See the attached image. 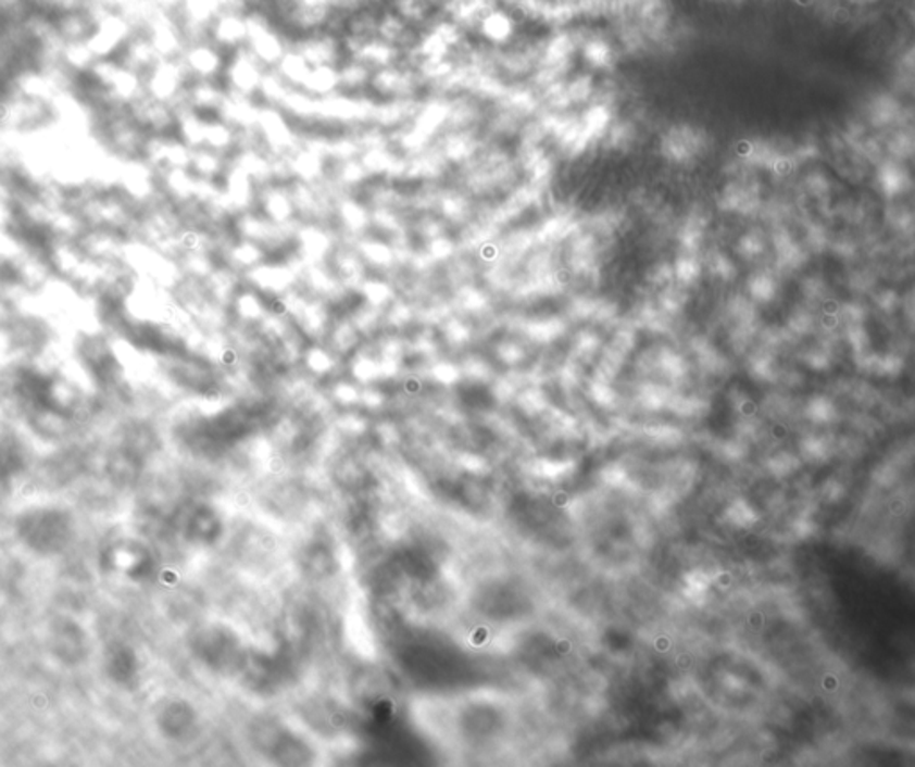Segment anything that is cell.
<instances>
[{"instance_id":"1","label":"cell","mask_w":915,"mask_h":767,"mask_svg":"<svg viewBox=\"0 0 915 767\" xmlns=\"http://www.w3.org/2000/svg\"><path fill=\"white\" fill-rule=\"evenodd\" d=\"M13 533L33 555L54 558L71 550L76 542V519L60 505L27 506L16 515Z\"/></svg>"},{"instance_id":"2","label":"cell","mask_w":915,"mask_h":767,"mask_svg":"<svg viewBox=\"0 0 915 767\" xmlns=\"http://www.w3.org/2000/svg\"><path fill=\"white\" fill-rule=\"evenodd\" d=\"M51 646L54 655L68 664H77L88 653L85 631L76 623H58L52 630Z\"/></svg>"},{"instance_id":"3","label":"cell","mask_w":915,"mask_h":767,"mask_svg":"<svg viewBox=\"0 0 915 767\" xmlns=\"http://www.w3.org/2000/svg\"><path fill=\"white\" fill-rule=\"evenodd\" d=\"M102 667H104V672H106V677L110 678L113 686L126 687L136 677L138 664H136V656L131 647H127L121 641H115L111 642L110 646L104 650Z\"/></svg>"}]
</instances>
